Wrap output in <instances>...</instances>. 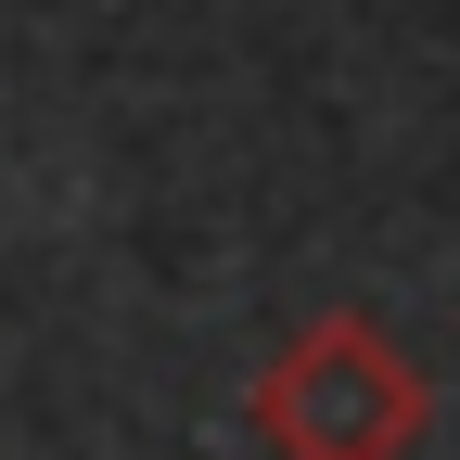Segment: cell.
Masks as SVG:
<instances>
[{
  "instance_id": "1",
  "label": "cell",
  "mask_w": 460,
  "mask_h": 460,
  "mask_svg": "<svg viewBox=\"0 0 460 460\" xmlns=\"http://www.w3.org/2000/svg\"><path fill=\"white\" fill-rule=\"evenodd\" d=\"M243 410H256L269 460H410L435 435V384L371 307H332V320L269 345Z\"/></svg>"
}]
</instances>
